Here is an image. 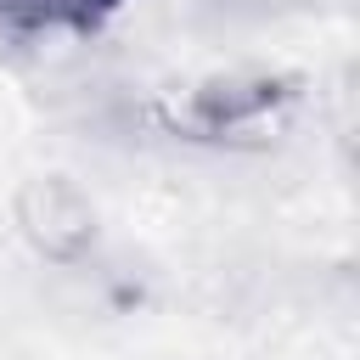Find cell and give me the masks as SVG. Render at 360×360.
I'll list each match as a JSON object with an SVG mask.
<instances>
[{
	"instance_id": "1",
	"label": "cell",
	"mask_w": 360,
	"mask_h": 360,
	"mask_svg": "<svg viewBox=\"0 0 360 360\" xmlns=\"http://www.w3.org/2000/svg\"><path fill=\"white\" fill-rule=\"evenodd\" d=\"M17 225L45 259H79L96 242V208L90 197L62 174H34L17 191Z\"/></svg>"
},
{
	"instance_id": "3",
	"label": "cell",
	"mask_w": 360,
	"mask_h": 360,
	"mask_svg": "<svg viewBox=\"0 0 360 360\" xmlns=\"http://www.w3.org/2000/svg\"><path fill=\"white\" fill-rule=\"evenodd\" d=\"M124 0H0V11L22 28H96Z\"/></svg>"
},
{
	"instance_id": "2",
	"label": "cell",
	"mask_w": 360,
	"mask_h": 360,
	"mask_svg": "<svg viewBox=\"0 0 360 360\" xmlns=\"http://www.w3.org/2000/svg\"><path fill=\"white\" fill-rule=\"evenodd\" d=\"M281 96H287L281 84H225V96L219 90H202L197 107H191V124L208 129V135H236V129L259 124L264 112H276Z\"/></svg>"
}]
</instances>
